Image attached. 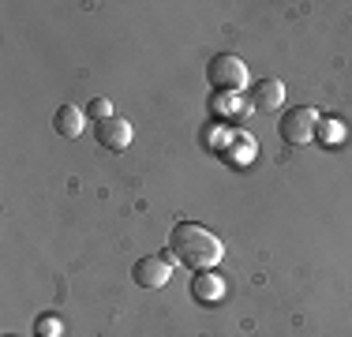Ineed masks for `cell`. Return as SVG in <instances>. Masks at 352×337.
Instances as JSON below:
<instances>
[{
    "instance_id": "1",
    "label": "cell",
    "mask_w": 352,
    "mask_h": 337,
    "mask_svg": "<svg viewBox=\"0 0 352 337\" xmlns=\"http://www.w3.org/2000/svg\"><path fill=\"white\" fill-rule=\"evenodd\" d=\"M169 255L180 266H188L191 274H203V270H214L221 263L225 248H221V240H217L210 229H203L199 221H176L173 232H169Z\"/></svg>"
},
{
    "instance_id": "2",
    "label": "cell",
    "mask_w": 352,
    "mask_h": 337,
    "mask_svg": "<svg viewBox=\"0 0 352 337\" xmlns=\"http://www.w3.org/2000/svg\"><path fill=\"white\" fill-rule=\"evenodd\" d=\"M206 83H210L214 94H240L248 87V64L232 53H217L206 64Z\"/></svg>"
},
{
    "instance_id": "3",
    "label": "cell",
    "mask_w": 352,
    "mask_h": 337,
    "mask_svg": "<svg viewBox=\"0 0 352 337\" xmlns=\"http://www.w3.org/2000/svg\"><path fill=\"white\" fill-rule=\"evenodd\" d=\"M318 128H322V116H318V109L296 105V109H289V113L281 116L278 135H281L285 146H307V142H315Z\"/></svg>"
},
{
    "instance_id": "4",
    "label": "cell",
    "mask_w": 352,
    "mask_h": 337,
    "mask_svg": "<svg viewBox=\"0 0 352 337\" xmlns=\"http://www.w3.org/2000/svg\"><path fill=\"white\" fill-rule=\"evenodd\" d=\"M173 255H142L135 266H131V277H135L139 289H165L173 277Z\"/></svg>"
},
{
    "instance_id": "5",
    "label": "cell",
    "mask_w": 352,
    "mask_h": 337,
    "mask_svg": "<svg viewBox=\"0 0 352 337\" xmlns=\"http://www.w3.org/2000/svg\"><path fill=\"white\" fill-rule=\"evenodd\" d=\"M94 139L102 150H113V154H120V150L131 146V124L124 120V116H109V120L94 124Z\"/></svg>"
},
{
    "instance_id": "6",
    "label": "cell",
    "mask_w": 352,
    "mask_h": 337,
    "mask_svg": "<svg viewBox=\"0 0 352 337\" xmlns=\"http://www.w3.org/2000/svg\"><path fill=\"white\" fill-rule=\"evenodd\" d=\"M191 296L199 303H217L225 296V277L214 274V270H203V274L191 277Z\"/></svg>"
},
{
    "instance_id": "7",
    "label": "cell",
    "mask_w": 352,
    "mask_h": 337,
    "mask_svg": "<svg viewBox=\"0 0 352 337\" xmlns=\"http://www.w3.org/2000/svg\"><path fill=\"white\" fill-rule=\"evenodd\" d=\"M281 101H285V83L281 79H258L255 87H251V109L270 113V109H278Z\"/></svg>"
},
{
    "instance_id": "8",
    "label": "cell",
    "mask_w": 352,
    "mask_h": 337,
    "mask_svg": "<svg viewBox=\"0 0 352 337\" xmlns=\"http://www.w3.org/2000/svg\"><path fill=\"white\" fill-rule=\"evenodd\" d=\"M82 124H87V109H79V105H60L53 113V128L60 131L64 139H79Z\"/></svg>"
},
{
    "instance_id": "9",
    "label": "cell",
    "mask_w": 352,
    "mask_h": 337,
    "mask_svg": "<svg viewBox=\"0 0 352 337\" xmlns=\"http://www.w3.org/2000/svg\"><path fill=\"white\" fill-rule=\"evenodd\" d=\"M255 157V139L248 131H232L229 146H225V162H236V165H248Z\"/></svg>"
},
{
    "instance_id": "10",
    "label": "cell",
    "mask_w": 352,
    "mask_h": 337,
    "mask_svg": "<svg viewBox=\"0 0 352 337\" xmlns=\"http://www.w3.org/2000/svg\"><path fill=\"white\" fill-rule=\"evenodd\" d=\"M60 334H64V323L53 311H45V315L34 318V337H60Z\"/></svg>"
},
{
    "instance_id": "11",
    "label": "cell",
    "mask_w": 352,
    "mask_h": 337,
    "mask_svg": "<svg viewBox=\"0 0 352 337\" xmlns=\"http://www.w3.org/2000/svg\"><path fill=\"white\" fill-rule=\"evenodd\" d=\"M109 116H116V113H113V101H109V98H94V101L87 105V120L102 124V120H109Z\"/></svg>"
},
{
    "instance_id": "12",
    "label": "cell",
    "mask_w": 352,
    "mask_h": 337,
    "mask_svg": "<svg viewBox=\"0 0 352 337\" xmlns=\"http://www.w3.org/2000/svg\"><path fill=\"white\" fill-rule=\"evenodd\" d=\"M4 337H15V334H4Z\"/></svg>"
}]
</instances>
